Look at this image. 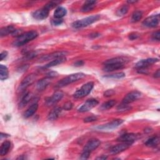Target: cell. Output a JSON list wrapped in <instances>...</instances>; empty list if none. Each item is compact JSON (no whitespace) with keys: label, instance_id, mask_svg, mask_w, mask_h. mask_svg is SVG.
<instances>
[{"label":"cell","instance_id":"obj_24","mask_svg":"<svg viewBox=\"0 0 160 160\" xmlns=\"http://www.w3.org/2000/svg\"><path fill=\"white\" fill-rule=\"evenodd\" d=\"M67 14V10L65 8L60 7H58L54 12V17L55 19H62Z\"/></svg>","mask_w":160,"mask_h":160},{"label":"cell","instance_id":"obj_42","mask_svg":"<svg viewBox=\"0 0 160 160\" xmlns=\"http://www.w3.org/2000/svg\"><path fill=\"white\" fill-rule=\"evenodd\" d=\"M63 20L62 19H55L53 21V24L54 25L58 26V25L61 24L63 23Z\"/></svg>","mask_w":160,"mask_h":160},{"label":"cell","instance_id":"obj_35","mask_svg":"<svg viewBox=\"0 0 160 160\" xmlns=\"http://www.w3.org/2000/svg\"><path fill=\"white\" fill-rule=\"evenodd\" d=\"M57 3L58 2H49L48 3H47L44 7L46 8L47 9H48V10H51V9L54 8L55 7L57 6Z\"/></svg>","mask_w":160,"mask_h":160},{"label":"cell","instance_id":"obj_50","mask_svg":"<svg viewBox=\"0 0 160 160\" xmlns=\"http://www.w3.org/2000/svg\"><path fill=\"white\" fill-rule=\"evenodd\" d=\"M0 136H1V139H2L3 137H8V136H10L8 135H6V134H4V133H2L1 135H0Z\"/></svg>","mask_w":160,"mask_h":160},{"label":"cell","instance_id":"obj_40","mask_svg":"<svg viewBox=\"0 0 160 160\" xmlns=\"http://www.w3.org/2000/svg\"><path fill=\"white\" fill-rule=\"evenodd\" d=\"M138 37H139V34H137L136 33H133L129 35V39L131 40H135L137 39Z\"/></svg>","mask_w":160,"mask_h":160},{"label":"cell","instance_id":"obj_15","mask_svg":"<svg viewBox=\"0 0 160 160\" xmlns=\"http://www.w3.org/2000/svg\"><path fill=\"white\" fill-rule=\"evenodd\" d=\"M67 52L66 51H56L52 53L51 54L43 56L40 58V61H48V60H53L57 58L65 57L66 55Z\"/></svg>","mask_w":160,"mask_h":160},{"label":"cell","instance_id":"obj_3","mask_svg":"<svg viewBox=\"0 0 160 160\" xmlns=\"http://www.w3.org/2000/svg\"><path fill=\"white\" fill-rule=\"evenodd\" d=\"M100 18V16L97 15H93L91 16H88L87 18H83L82 20H78L73 23L72 26L75 29H79V28H82L84 27H87L97 21H98Z\"/></svg>","mask_w":160,"mask_h":160},{"label":"cell","instance_id":"obj_10","mask_svg":"<svg viewBox=\"0 0 160 160\" xmlns=\"http://www.w3.org/2000/svg\"><path fill=\"white\" fill-rule=\"evenodd\" d=\"M99 103L98 101L95 99L88 100L85 103L78 109V111L81 113H85L89 111L93 108H95Z\"/></svg>","mask_w":160,"mask_h":160},{"label":"cell","instance_id":"obj_49","mask_svg":"<svg viewBox=\"0 0 160 160\" xmlns=\"http://www.w3.org/2000/svg\"><path fill=\"white\" fill-rule=\"evenodd\" d=\"M108 158L107 156H104V155H102L101 156H100V157H98L96 158V159H101V160H104V159H106Z\"/></svg>","mask_w":160,"mask_h":160},{"label":"cell","instance_id":"obj_28","mask_svg":"<svg viewBox=\"0 0 160 160\" xmlns=\"http://www.w3.org/2000/svg\"><path fill=\"white\" fill-rule=\"evenodd\" d=\"M159 138L158 136H155L149 138L145 142V145L148 147H155L159 144Z\"/></svg>","mask_w":160,"mask_h":160},{"label":"cell","instance_id":"obj_13","mask_svg":"<svg viewBox=\"0 0 160 160\" xmlns=\"http://www.w3.org/2000/svg\"><path fill=\"white\" fill-rule=\"evenodd\" d=\"M101 144V142L98 139H92L88 141L83 148V151L91 153L93 151L98 148Z\"/></svg>","mask_w":160,"mask_h":160},{"label":"cell","instance_id":"obj_38","mask_svg":"<svg viewBox=\"0 0 160 160\" xmlns=\"http://www.w3.org/2000/svg\"><path fill=\"white\" fill-rule=\"evenodd\" d=\"M90 154H91V153H90V152L83 151V153L81 155V157H80V159H87L90 157Z\"/></svg>","mask_w":160,"mask_h":160},{"label":"cell","instance_id":"obj_19","mask_svg":"<svg viewBox=\"0 0 160 160\" xmlns=\"http://www.w3.org/2000/svg\"><path fill=\"white\" fill-rule=\"evenodd\" d=\"M125 67L123 64H105L104 65L103 71L106 72H112L116 70L122 69Z\"/></svg>","mask_w":160,"mask_h":160},{"label":"cell","instance_id":"obj_25","mask_svg":"<svg viewBox=\"0 0 160 160\" xmlns=\"http://www.w3.org/2000/svg\"><path fill=\"white\" fill-rule=\"evenodd\" d=\"M66 59L65 57H62V58H57V59L53 60L51 61H50V63H48V64H47L43 67V68L47 69V68H51V67L57 66V65L60 64L64 63V61H66Z\"/></svg>","mask_w":160,"mask_h":160},{"label":"cell","instance_id":"obj_14","mask_svg":"<svg viewBox=\"0 0 160 160\" xmlns=\"http://www.w3.org/2000/svg\"><path fill=\"white\" fill-rule=\"evenodd\" d=\"M49 13H50V10L43 7V8L38 10L37 11H34L33 13V16L36 20H43L48 18L49 15Z\"/></svg>","mask_w":160,"mask_h":160},{"label":"cell","instance_id":"obj_41","mask_svg":"<svg viewBox=\"0 0 160 160\" xmlns=\"http://www.w3.org/2000/svg\"><path fill=\"white\" fill-rule=\"evenodd\" d=\"M114 91H113V90H107L105 93H104V96H106V97H109V96H112V95H114Z\"/></svg>","mask_w":160,"mask_h":160},{"label":"cell","instance_id":"obj_5","mask_svg":"<svg viewBox=\"0 0 160 160\" xmlns=\"http://www.w3.org/2000/svg\"><path fill=\"white\" fill-rule=\"evenodd\" d=\"M36 74H31L28 75L21 82V84L20 85L18 90L20 92L24 91V90H26L28 87H29L30 85H31L35 81L36 79Z\"/></svg>","mask_w":160,"mask_h":160},{"label":"cell","instance_id":"obj_17","mask_svg":"<svg viewBox=\"0 0 160 160\" xmlns=\"http://www.w3.org/2000/svg\"><path fill=\"white\" fill-rule=\"evenodd\" d=\"M129 59L127 57H116L111 58L110 60H108L104 63V64H126L129 61Z\"/></svg>","mask_w":160,"mask_h":160},{"label":"cell","instance_id":"obj_51","mask_svg":"<svg viewBox=\"0 0 160 160\" xmlns=\"http://www.w3.org/2000/svg\"><path fill=\"white\" fill-rule=\"evenodd\" d=\"M136 2H131V1H130V2H128V3H130V4H132V3H135Z\"/></svg>","mask_w":160,"mask_h":160},{"label":"cell","instance_id":"obj_6","mask_svg":"<svg viewBox=\"0 0 160 160\" xmlns=\"http://www.w3.org/2000/svg\"><path fill=\"white\" fill-rule=\"evenodd\" d=\"M123 123V120L122 119H114L109 123L98 127L96 128L99 130H111L118 128Z\"/></svg>","mask_w":160,"mask_h":160},{"label":"cell","instance_id":"obj_18","mask_svg":"<svg viewBox=\"0 0 160 160\" xmlns=\"http://www.w3.org/2000/svg\"><path fill=\"white\" fill-rule=\"evenodd\" d=\"M51 82V78H50V77L44 78L42 79H40L39 81H38V82L37 83V85H36V88L38 90L42 91V90H45Z\"/></svg>","mask_w":160,"mask_h":160},{"label":"cell","instance_id":"obj_29","mask_svg":"<svg viewBox=\"0 0 160 160\" xmlns=\"http://www.w3.org/2000/svg\"><path fill=\"white\" fill-rule=\"evenodd\" d=\"M8 76L9 72L8 68L3 64L0 65V79H1L2 81H3V80L7 79L8 78Z\"/></svg>","mask_w":160,"mask_h":160},{"label":"cell","instance_id":"obj_37","mask_svg":"<svg viewBox=\"0 0 160 160\" xmlns=\"http://www.w3.org/2000/svg\"><path fill=\"white\" fill-rule=\"evenodd\" d=\"M72 108H73V103L70 101L66 103L63 106V109L65 110H67V111L71 109Z\"/></svg>","mask_w":160,"mask_h":160},{"label":"cell","instance_id":"obj_43","mask_svg":"<svg viewBox=\"0 0 160 160\" xmlns=\"http://www.w3.org/2000/svg\"><path fill=\"white\" fill-rule=\"evenodd\" d=\"M58 75V73L55 72V71H51V72H50V73H48L47 74V77H50V78H54V77L57 76Z\"/></svg>","mask_w":160,"mask_h":160},{"label":"cell","instance_id":"obj_44","mask_svg":"<svg viewBox=\"0 0 160 160\" xmlns=\"http://www.w3.org/2000/svg\"><path fill=\"white\" fill-rule=\"evenodd\" d=\"M8 56V52L7 51H3L1 54H0V60L3 61L5 58H7Z\"/></svg>","mask_w":160,"mask_h":160},{"label":"cell","instance_id":"obj_36","mask_svg":"<svg viewBox=\"0 0 160 160\" xmlns=\"http://www.w3.org/2000/svg\"><path fill=\"white\" fill-rule=\"evenodd\" d=\"M97 117L95 116H91L89 117H87L86 118L84 119V122L85 123H91V122H95L97 120Z\"/></svg>","mask_w":160,"mask_h":160},{"label":"cell","instance_id":"obj_33","mask_svg":"<svg viewBox=\"0 0 160 160\" xmlns=\"http://www.w3.org/2000/svg\"><path fill=\"white\" fill-rule=\"evenodd\" d=\"M129 10V8L128 6H123L122 8H120L116 12V15L119 16H122L125 15Z\"/></svg>","mask_w":160,"mask_h":160},{"label":"cell","instance_id":"obj_2","mask_svg":"<svg viewBox=\"0 0 160 160\" xmlns=\"http://www.w3.org/2000/svg\"><path fill=\"white\" fill-rule=\"evenodd\" d=\"M85 76V74L83 73H77L74 74H70L64 78L57 83L56 87V88H62L68 85L71 84L75 82L78 81V80L83 78Z\"/></svg>","mask_w":160,"mask_h":160},{"label":"cell","instance_id":"obj_20","mask_svg":"<svg viewBox=\"0 0 160 160\" xmlns=\"http://www.w3.org/2000/svg\"><path fill=\"white\" fill-rule=\"evenodd\" d=\"M96 3H97V2L96 1H87L85 3L83 6L82 7L81 11L83 13L90 12L95 8Z\"/></svg>","mask_w":160,"mask_h":160},{"label":"cell","instance_id":"obj_1","mask_svg":"<svg viewBox=\"0 0 160 160\" xmlns=\"http://www.w3.org/2000/svg\"><path fill=\"white\" fill-rule=\"evenodd\" d=\"M38 36V33L36 31H30L24 34H21V35L18 36V37L15 40L13 45L17 47L23 46L35 39Z\"/></svg>","mask_w":160,"mask_h":160},{"label":"cell","instance_id":"obj_26","mask_svg":"<svg viewBox=\"0 0 160 160\" xmlns=\"http://www.w3.org/2000/svg\"><path fill=\"white\" fill-rule=\"evenodd\" d=\"M10 147H11L10 141H4L1 146V148H0V154H1V156H3L6 155L8 153L10 149Z\"/></svg>","mask_w":160,"mask_h":160},{"label":"cell","instance_id":"obj_11","mask_svg":"<svg viewBox=\"0 0 160 160\" xmlns=\"http://www.w3.org/2000/svg\"><path fill=\"white\" fill-rule=\"evenodd\" d=\"M159 61L158 58H148L146 60H142L138 61L136 64L135 67L138 69H146L148 67L151 66V64L156 63Z\"/></svg>","mask_w":160,"mask_h":160},{"label":"cell","instance_id":"obj_8","mask_svg":"<svg viewBox=\"0 0 160 160\" xmlns=\"http://www.w3.org/2000/svg\"><path fill=\"white\" fill-rule=\"evenodd\" d=\"M141 96H142V94L140 91H131V92L128 93L125 96V97L123 100L122 103L126 104H129L130 103H131L135 101L136 100H138L139 98H140L141 97Z\"/></svg>","mask_w":160,"mask_h":160},{"label":"cell","instance_id":"obj_12","mask_svg":"<svg viewBox=\"0 0 160 160\" xmlns=\"http://www.w3.org/2000/svg\"><path fill=\"white\" fill-rule=\"evenodd\" d=\"M63 96H64V93L61 91H58L55 92L52 95V96H51L47 100L46 104L48 106H53L55 104L57 103L59 101H60L63 98Z\"/></svg>","mask_w":160,"mask_h":160},{"label":"cell","instance_id":"obj_4","mask_svg":"<svg viewBox=\"0 0 160 160\" xmlns=\"http://www.w3.org/2000/svg\"><path fill=\"white\" fill-rule=\"evenodd\" d=\"M94 87L93 82H88L85 84L81 88L77 90L73 95V96L76 99L83 98L88 95Z\"/></svg>","mask_w":160,"mask_h":160},{"label":"cell","instance_id":"obj_34","mask_svg":"<svg viewBox=\"0 0 160 160\" xmlns=\"http://www.w3.org/2000/svg\"><path fill=\"white\" fill-rule=\"evenodd\" d=\"M131 107L128 106V104H123L122 103L121 105H119L118 107V110L119 111H128L131 109Z\"/></svg>","mask_w":160,"mask_h":160},{"label":"cell","instance_id":"obj_22","mask_svg":"<svg viewBox=\"0 0 160 160\" xmlns=\"http://www.w3.org/2000/svg\"><path fill=\"white\" fill-rule=\"evenodd\" d=\"M61 111H62L61 108L55 107L50 113L48 117V119L50 120V121H54V120H56L59 117Z\"/></svg>","mask_w":160,"mask_h":160},{"label":"cell","instance_id":"obj_32","mask_svg":"<svg viewBox=\"0 0 160 160\" xmlns=\"http://www.w3.org/2000/svg\"><path fill=\"white\" fill-rule=\"evenodd\" d=\"M125 73L123 72H119V73H116L114 74H111L108 75H105V78H112V79H121L124 77H125Z\"/></svg>","mask_w":160,"mask_h":160},{"label":"cell","instance_id":"obj_23","mask_svg":"<svg viewBox=\"0 0 160 160\" xmlns=\"http://www.w3.org/2000/svg\"><path fill=\"white\" fill-rule=\"evenodd\" d=\"M16 30V29L14 28V26L10 25L3 27L0 30V36H1V37H3L9 34H13Z\"/></svg>","mask_w":160,"mask_h":160},{"label":"cell","instance_id":"obj_45","mask_svg":"<svg viewBox=\"0 0 160 160\" xmlns=\"http://www.w3.org/2000/svg\"><path fill=\"white\" fill-rule=\"evenodd\" d=\"M36 56V53L34 52H33V53H29V54L26 55V58L28 59H31V58L35 57Z\"/></svg>","mask_w":160,"mask_h":160},{"label":"cell","instance_id":"obj_46","mask_svg":"<svg viewBox=\"0 0 160 160\" xmlns=\"http://www.w3.org/2000/svg\"><path fill=\"white\" fill-rule=\"evenodd\" d=\"M99 36H100V34L98 33H91V34H90V38H96Z\"/></svg>","mask_w":160,"mask_h":160},{"label":"cell","instance_id":"obj_30","mask_svg":"<svg viewBox=\"0 0 160 160\" xmlns=\"http://www.w3.org/2000/svg\"><path fill=\"white\" fill-rule=\"evenodd\" d=\"M116 104V100H109V101H106V102L104 103L103 104H102L100 107V109L101 110H108V109L112 108L113 106H114V105Z\"/></svg>","mask_w":160,"mask_h":160},{"label":"cell","instance_id":"obj_21","mask_svg":"<svg viewBox=\"0 0 160 160\" xmlns=\"http://www.w3.org/2000/svg\"><path fill=\"white\" fill-rule=\"evenodd\" d=\"M38 103H34L31 106H30L27 110L24 113V118H29L31 116H32L38 110Z\"/></svg>","mask_w":160,"mask_h":160},{"label":"cell","instance_id":"obj_9","mask_svg":"<svg viewBox=\"0 0 160 160\" xmlns=\"http://www.w3.org/2000/svg\"><path fill=\"white\" fill-rule=\"evenodd\" d=\"M159 20L160 18L159 15H152L145 19V20H144L143 22V24L146 27L155 28L159 24Z\"/></svg>","mask_w":160,"mask_h":160},{"label":"cell","instance_id":"obj_16","mask_svg":"<svg viewBox=\"0 0 160 160\" xmlns=\"http://www.w3.org/2000/svg\"><path fill=\"white\" fill-rule=\"evenodd\" d=\"M131 144L126 143H122L119 144H117L113 148H111L110 149V153L112 154H117L120 153H122L127 149H128Z\"/></svg>","mask_w":160,"mask_h":160},{"label":"cell","instance_id":"obj_27","mask_svg":"<svg viewBox=\"0 0 160 160\" xmlns=\"http://www.w3.org/2000/svg\"><path fill=\"white\" fill-rule=\"evenodd\" d=\"M33 98V95L31 93H27L25 94V95L22 98L21 101L19 103V107L20 108H23L24 106H25V105H26L29 101L30 100L32 99Z\"/></svg>","mask_w":160,"mask_h":160},{"label":"cell","instance_id":"obj_31","mask_svg":"<svg viewBox=\"0 0 160 160\" xmlns=\"http://www.w3.org/2000/svg\"><path fill=\"white\" fill-rule=\"evenodd\" d=\"M143 17V12L141 11H136L133 13L131 16V21L132 23H136L139 21Z\"/></svg>","mask_w":160,"mask_h":160},{"label":"cell","instance_id":"obj_39","mask_svg":"<svg viewBox=\"0 0 160 160\" xmlns=\"http://www.w3.org/2000/svg\"><path fill=\"white\" fill-rule=\"evenodd\" d=\"M153 39L154 40H157V41H159L160 39V33L159 31H155L153 34H152Z\"/></svg>","mask_w":160,"mask_h":160},{"label":"cell","instance_id":"obj_47","mask_svg":"<svg viewBox=\"0 0 160 160\" xmlns=\"http://www.w3.org/2000/svg\"><path fill=\"white\" fill-rule=\"evenodd\" d=\"M84 64H85V63H84V61H82V60H81V61H76V62L74 63V66H83Z\"/></svg>","mask_w":160,"mask_h":160},{"label":"cell","instance_id":"obj_7","mask_svg":"<svg viewBox=\"0 0 160 160\" xmlns=\"http://www.w3.org/2000/svg\"><path fill=\"white\" fill-rule=\"evenodd\" d=\"M138 138V135L135 133H125L120 136L117 141L121 143H126L132 144Z\"/></svg>","mask_w":160,"mask_h":160},{"label":"cell","instance_id":"obj_48","mask_svg":"<svg viewBox=\"0 0 160 160\" xmlns=\"http://www.w3.org/2000/svg\"><path fill=\"white\" fill-rule=\"evenodd\" d=\"M154 77L155 78H159L160 77V70L158 69L156 71V72H155L154 74Z\"/></svg>","mask_w":160,"mask_h":160}]
</instances>
